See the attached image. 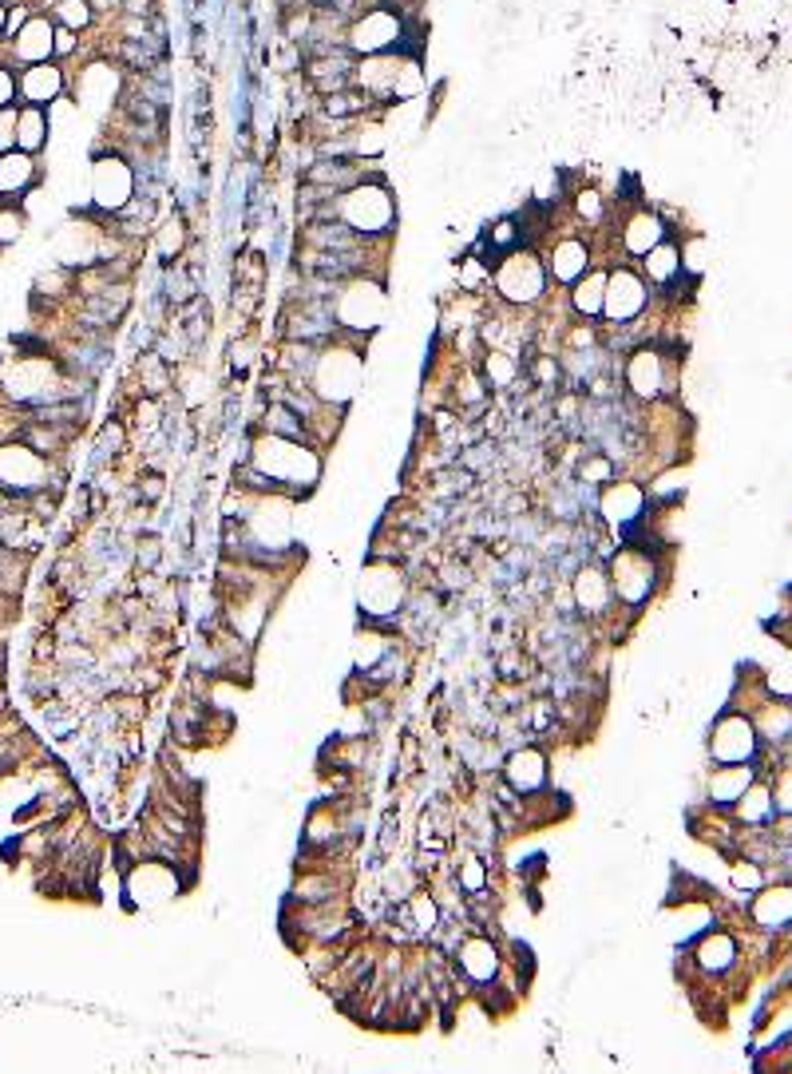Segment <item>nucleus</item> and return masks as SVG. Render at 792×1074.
Here are the masks:
<instances>
[{"label": "nucleus", "mask_w": 792, "mask_h": 1074, "mask_svg": "<svg viewBox=\"0 0 792 1074\" xmlns=\"http://www.w3.org/2000/svg\"><path fill=\"white\" fill-rule=\"evenodd\" d=\"M250 464L258 476L289 484V488H313L317 476H321V456L313 448H305L297 436H281V433H266L254 440Z\"/></svg>", "instance_id": "1"}, {"label": "nucleus", "mask_w": 792, "mask_h": 1074, "mask_svg": "<svg viewBox=\"0 0 792 1074\" xmlns=\"http://www.w3.org/2000/svg\"><path fill=\"white\" fill-rule=\"evenodd\" d=\"M365 381V357L349 346H329L310 357V389L329 404H345Z\"/></svg>", "instance_id": "2"}, {"label": "nucleus", "mask_w": 792, "mask_h": 1074, "mask_svg": "<svg viewBox=\"0 0 792 1074\" xmlns=\"http://www.w3.org/2000/svg\"><path fill=\"white\" fill-rule=\"evenodd\" d=\"M329 210L349 226L353 234H384L396 223V202L376 183H353L349 191L333 195Z\"/></svg>", "instance_id": "3"}, {"label": "nucleus", "mask_w": 792, "mask_h": 1074, "mask_svg": "<svg viewBox=\"0 0 792 1074\" xmlns=\"http://www.w3.org/2000/svg\"><path fill=\"white\" fill-rule=\"evenodd\" d=\"M353 80L365 87V95H376V100H408L412 92H420V68L412 60L381 52L357 68Z\"/></svg>", "instance_id": "4"}, {"label": "nucleus", "mask_w": 792, "mask_h": 1074, "mask_svg": "<svg viewBox=\"0 0 792 1074\" xmlns=\"http://www.w3.org/2000/svg\"><path fill=\"white\" fill-rule=\"evenodd\" d=\"M384 289L376 281H345L337 286V294H329V313L337 325L345 330H376L384 318Z\"/></svg>", "instance_id": "5"}, {"label": "nucleus", "mask_w": 792, "mask_h": 1074, "mask_svg": "<svg viewBox=\"0 0 792 1074\" xmlns=\"http://www.w3.org/2000/svg\"><path fill=\"white\" fill-rule=\"evenodd\" d=\"M404 37V20L392 12V8H373V12L357 16L353 28H349V52L357 56H381V52H392Z\"/></svg>", "instance_id": "6"}, {"label": "nucleus", "mask_w": 792, "mask_h": 1074, "mask_svg": "<svg viewBox=\"0 0 792 1074\" xmlns=\"http://www.w3.org/2000/svg\"><path fill=\"white\" fill-rule=\"evenodd\" d=\"M404 603V575L392 563H373L360 575V611L368 619H389Z\"/></svg>", "instance_id": "7"}, {"label": "nucleus", "mask_w": 792, "mask_h": 1074, "mask_svg": "<svg viewBox=\"0 0 792 1074\" xmlns=\"http://www.w3.org/2000/svg\"><path fill=\"white\" fill-rule=\"evenodd\" d=\"M709 750H713L717 761H725V765L749 761V757L756 753V726H753L749 718H741V714H725L717 726H713Z\"/></svg>", "instance_id": "8"}, {"label": "nucleus", "mask_w": 792, "mask_h": 1074, "mask_svg": "<svg viewBox=\"0 0 792 1074\" xmlns=\"http://www.w3.org/2000/svg\"><path fill=\"white\" fill-rule=\"evenodd\" d=\"M646 281H642L634 270H614L606 274V297H602V313L610 321L626 325L630 318H638L642 305H646Z\"/></svg>", "instance_id": "9"}, {"label": "nucleus", "mask_w": 792, "mask_h": 1074, "mask_svg": "<svg viewBox=\"0 0 792 1074\" xmlns=\"http://www.w3.org/2000/svg\"><path fill=\"white\" fill-rule=\"evenodd\" d=\"M496 286H499V294H504L507 302H535V297L543 294L539 258H531V254H512V258L499 266Z\"/></svg>", "instance_id": "10"}, {"label": "nucleus", "mask_w": 792, "mask_h": 1074, "mask_svg": "<svg viewBox=\"0 0 792 1074\" xmlns=\"http://www.w3.org/2000/svg\"><path fill=\"white\" fill-rule=\"evenodd\" d=\"M92 195L103 210H123L135 195V175L123 159H100L92 171Z\"/></svg>", "instance_id": "11"}, {"label": "nucleus", "mask_w": 792, "mask_h": 1074, "mask_svg": "<svg viewBox=\"0 0 792 1074\" xmlns=\"http://www.w3.org/2000/svg\"><path fill=\"white\" fill-rule=\"evenodd\" d=\"M650 583H654V563L642 551H618L610 567V587L618 591L626 603H642L650 595Z\"/></svg>", "instance_id": "12"}, {"label": "nucleus", "mask_w": 792, "mask_h": 1074, "mask_svg": "<svg viewBox=\"0 0 792 1074\" xmlns=\"http://www.w3.org/2000/svg\"><path fill=\"white\" fill-rule=\"evenodd\" d=\"M242 516L250 519V540L258 548H286L289 543V512L281 500H258Z\"/></svg>", "instance_id": "13"}, {"label": "nucleus", "mask_w": 792, "mask_h": 1074, "mask_svg": "<svg viewBox=\"0 0 792 1074\" xmlns=\"http://www.w3.org/2000/svg\"><path fill=\"white\" fill-rule=\"evenodd\" d=\"M0 480L16 492H32L44 484V464L32 448L24 444H8L0 448Z\"/></svg>", "instance_id": "14"}, {"label": "nucleus", "mask_w": 792, "mask_h": 1074, "mask_svg": "<svg viewBox=\"0 0 792 1074\" xmlns=\"http://www.w3.org/2000/svg\"><path fill=\"white\" fill-rule=\"evenodd\" d=\"M131 896H135L139 904H158L166 900V896L179 892V876H174L171 865H158V860H143V865L131 873L127 880Z\"/></svg>", "instance_id": "15"}, {"label": "nucleus", "mask_w": 792, "mask_h": 1074, "mask_svg": "<svg viewBox=\"0 0 792 1074\" xmlns=\"http://www.w3.org/2000/svg\"><path fill=\"white\" fill-rule=\"evenodd\" d=\"M642 512H646V492H642L634 480H614L610 488L602 492V516L610 519L614 527L634 524Z\"/></svg>", "instance_id": "16"}, {"label": "nucleus", "mask_w": 792, "mask_h": 1074, "mask_svg": "<svg viewBox=\"0 0 792 1074\" xmlns=\"http://www.w3.org/2000/svg\"><path fill=\"white\" fill-rule=\"evenodd\" d=\"M626 381H630V389L638 393V397H658L662 385H666L662 357H658L654 349H638V354L630 357V365H626Z\"/></svg>", "instance_id": "17"}, {"label": "nucleus", "mask_w": 792, "mask_h": 1074, "mask_svg": "<svg viewBox=\"0 0 792 1074\" xmlns=\"http://www.w3.org/2000/svg\"><path fill=\"white\" fill-rule=\"evenodd\" d=\"M504 773H507V781H512V789H519V793H535V789L547 781V761H543L539 750H515L512 757H507Z\"/></svg>", "instance_id": "18"}, {"label": "nucleus", "mask_w": 792, "mask_h": 1074, "mask_svg": "<svg viewBox=\"0 0 792 1074\" xmlns=\"http://www.w3.org/2000/svg\"><path fill=\"white\" fill-rule=\"evenodd\" d=\"M749 785H753V765H745V761L721 765V769L709 773V797L717 801V805H733Z\"/></svg>", "instance_id": "19"}, {"label": "nucleus", "mask_w": 792, "mask_h": 1074, "mask_svg": "<svg viewBox=\"0 0 792 1074\" xmlns=\"http://www.w3.org/2000/svg\"><path fill=\"white\" fill-rule=\"evenodd\" d=\"M586 266H591V250H586V242L578 239H562L554 242L551 250V274L559 281H578L586 274Z\"/></svg>", "instance_id": "20"}, {"label": "nucleus", "mask_w": 792, "mask_h": 1074, "mask_svg": "<svg viewBox=\"0 0 792 1074\" xmlns=\"http://www.w3.org/2000/svg\"><path fill=\"white\" fill-rule=\"evenodd\" d=\"M52 48H56V32H52L48 20H28L24 32L16 37V56L28 60V64H48Z\"/></svg>", "instance_id": "21"}, {"label": "nucleus", "mask_w": 792, "mask_h": 1074, "mask_svg": "<svg viewBox=\"0 0 792 1074\" xmlns=\"http://www.w3.org/2000/svg\"><path fill=\"white\" fill-rule=\"evenodd\" d=\"M662 234H666V226H662V218L658 215H634L630 223H626V231H622V242H626V250L630 254H638V258H646L650 250H654L658 242H662Z\"/></svg>", "instance_id": "22"}, {"label": "nucleus", "mask_w": 792, "mask_h": 1074, "mask_svg": "<svg viewBox=\"0 0 792 1074\" xmlns=\"http://www.w3.org/2000/svg\"><path fill=\"white\" fill-rule=\"evenodd\" d=\"M753 920L764 928H780L792 920V888H764L753 900Z\"/></svg>", "instance_id": "23"}, {"label": "nucleus", "mask_w": 792, "mask_h": 1074, "mask_svg": "<svg viewBox=\"0 0 792 1074\" xmlns=\"http://www.w3.org/2000/svg\"><path fill=\"white\" fill-rule=\"evenodd\" d=\"M575 603L583 606L586 614H598L606 603H610V579H606L598 567H583L578 579H575Z\"/></svg>", "instance_id": "24"}, {"label": "nucleus", "mask_w": 792, "mask_h": 1074, "mask_svg": "<svg viewBox=\"0 0 792 1074\" xmlns=\"http://www.w3.org/2000/svg\"><path fill=\"white\" fill-rule=\"evenodd\" d=\"M60 87H64V76H60V68H48V64H36V68H28V72L20 76V95L32 100V103L56 100Z\"/></svg>", "instance_id": "25"}, {"label": "nucleus", "mask_w": 792, "mask_h": 1074, "mask_svg": "<svg viewBox=\"0 0 792 1074\" xmlns=\"http://www.w3.org/2000/svg\"><path fill=\"white\" fill-rule=\"evenodd\" d=\"M460 967L468 972V980L488 983L491 975H496V967H499V956H496V948H491L488 940H468V944L460 948Z\"/></svg>", "instance_id": "26"}, {"label": "nucleus", "mask_w": 792, "mask_h": 1074, "mask_svg": "<svg viewBox=\"0 0 792 1074\" xmlns=\"http://www.w3.org/2000/svg\"><path fill=\"white\" fill-rule=\"evenodd\" d=\"M733 956H737V944L725 932H713V936H706L698 944V964L709 967V972H725V967L733 964Z\"/></svg>", "instance_id": "27"}, {"label": "nucleus", "mask_w": 792, "mask_h": 1074, "mask_svg": "<svg viewBox=\"0 0 792 1074\" xmlns=\"http://www.w3.org/2000/svg\"><path fill=\"white\" fill-rule=\"evenodd\" d=\"M772 809H777V805H772V789H764V785H749L741 797H737V817H741L745 825L769 821Z\"/></svg>", "instance_id": "28"}, {"label": "nucleus", "mask_w": 792, "mask_h": 1074, "mask_svg": "<svg viewBox=\"0 0 792 1074\" xmlns=\"http://www.w3.org/2000/svg\"><path fill=\"white\" fill-rule=\"evenodd\" d=\"M642 262H646V278L650 281H670L677 270H682V250L670 246V242H658Z\"/></svg>", "instance_id": "29"}, {"label": "nucleus", "mask_w": 792, "mask_h": 1074, "mask_svg": "<svg viewBox=\"0 0 792 1074\" xmlns=\"http://www.w3.org/2000/svg\"><path fill=\"white\" fill-rule=\"evenodd\" d=\"M602 297H606V274H591V270H586V278L575 286L570 302H575V310L583 313V318H591V313H602Z\"/></svg>", "instance_id": "30"}, {"label": "nucleus", "mask_w": 792, "mask_h": 1074, "mask_svg": "<svg viewBox=\"0 0 792 1074\" xmlns=\"http://www.w3.org/2000/svg\"><path fill=\"white\" fill-rule=\"evenodd\" d=\"M44 139H48V119H44L40 103H32L28 111H20V123H16V143H20L24 151H36V147H44Z\"/></svg>", "instance_id": "31"}, {"label": "nucleus", "mask_w": 792, "mask_h": 1074, "mask_svg": "<svg viewBox=\"0 0 792 1074\" xmlns=\"http://www.w3.org/2000/svg\"><path fill=\"white\" fill-rule=\"evenodd\" d=\"M32 175H36V167H32L28 155H4L0 159V191L16 195V191H24L32 183Z\"/></svg>", "instance_id": "32"}, {"label": "nucleus", "mask_w": 792, "mask_h": 1074, "mask_svg": "<svg viewBox=\"0 0 792 1074\" xmlns=\"http://www.w3.org/2000/svg\"><path fill=\"white\" fill-rule=\"evenodd\" d=\"M368 108V95H357V92H329L325 95V116H360V111Z\"/></svg>", "instance_id": "33"}, {"label": "nucleus", "mask_w": 792, "mask_h": 1074, "mask_svg": "<svg viewBox=\"0 0 792 1074\" xmlns=\"http://www.w3.org/2000/svg\"><path fill=\"white\" fill-rule=\"evenodd\" d=\"M384 650H389V639L384 635H360L357 639V666L360 671H373L376 658H381Z\"/></svg>", "instance_id": "34"}, {"label": "nucleus", "mask_w": 792, "mask_h": 1074, "mask_svg": "<svg viewBox=\"0 0 792 1074\" xmlns=\"http://www.w3.org/2000/svg\"><path fill=\"white\" fill-rule=\"evenodd\" d=\"M266 425H270V433H281V436H302V417H294L289 409H281V404H274V409L266 412Z\"/></svg>", "instance_id": "35"}, {"label": "nucleus", "mask_w": 792, "mask_h": 1074, "mask_svg": "<svg viewBox=\"0 0 792 1074\" xmlns=\"http://www.w3.org/2000/svg\"><path fill=\"white\" fill-rule=\"evenodd\" d=\"M769 690L780 694V698H792V650L769 671Z\"/></svg>", "instance_id": "36"}, {"label": "nucleus", "mask_w": 792, "mask_h": 1074, "mask_svg": "<svg viewBox=\"0 0 792 1074\" xmlns=\"http://www.w3.org/2000/svg\"><path fill=\"white\" fill-rule=\"evenodd\" d=\"M56 12H60V20H64L68 28H84V24L92 20V8H87V0H60Z\"/></svg>", "instance_id": "37"}, {"label": "nucleus", "mask_w": 792, "mask_h": 1074, "mask_svg": "<svg viewBox=\"0 0 792 1074\" xmlns=\"http://www.w3.org/2000/svg\"><path fill=\"white\" fill-rule=\"evenodd\" d=\"M488 377H491V385H499V389H504V385H512L515 365H512V361H507L504 354H491V357H488Z\"/></svg>", "instance_id": "38"}, {"label": "nucleus", "mask_w": 792, "mask_h": 1074, "mask_svg": "<svg viewBox=\"0 0 792 1074\" xmlns=\"http://www.w3.org/2000/svg\"><path fill=\"white\" fill-rule=\"evenodd\" d=\"M412 915H416V928L420 932H432L436 928V904H432V896H416V900H412Z\"/></svg>", "instance_id": "39"}, {"label": "nucleus", "mask_w": 792, "mask_h": 1074, "mask_svg": "<svg viewBox=\"0 0 792 1074\" xmlns=\"http://www.w3.org/2000/svg\"><path fill=\"white\" fill-rule=\"evenodd\" d=\"M772 805H777L780 813H792V769L780 773L777 785H772Z\"/></svg>", "instance_id": "40"}, {"label": "nucleus", "mask_w": 792, "mask_h": 1074, "mask_svg": "<svg viewBox=\"0 0 792 1074\" xmlns=\"http://www.w3.org/2000/svg\"><path fill=\"white\" fill-rule=\"evenodd\" d=\"M16 123H20L16 111L0 108V147H16Z\"/></svg>", "instance_id": "41"}, {"label": "nucleus", "mask_w": 792, "mask_h": 1074, "mask_svg": "<svg viewBox=\"0 0 792 1074\" xmlns=\"http://www.w3.org/2000/svg\"><path fill=\"white\" fill-rule=\"evenodd\" d=\"M733 884L737 888H761V868L756 865H733Z\"/></svg>", "instance_id": "42"}, {"label": "nucleus", "mask_w": 792, "mask_h": 1074, "mask_svg": "<svg viewBox=\"0 0 792 1074\" xmlns=\"http://www.w3.org/2000/svg\"><path fill=\"white\" fill-rule=\"evenodd\" d=\"M20 226H24V218L12 215V210H4V215H0V242H16Z\"/></svg>", "instance_id": "43"}, {"label": "nucleus", "mask_w": 792, "mask_h": 1074, "mask_svg": "<svg viewBox=\"0 0 792 1074\" xmlns=\"http://www.w3.org/2000/svg\"><path fill=\"white\" fill-rule=\"evenodd\" d=\"M460 880H464V888H468V892H480V888H483L480 860H468V865H464V873H460Z\"/></svg>", "instance_id": "44"}, {"label": "nucleus", "mask_w": 792, "mask_h": 1074, "mask_svg": "<svg viewBox=\"0 0 792 1074\" xmlns=\"http://www.w3.org/2000/svg\"><path fill=\"white\" fill-rule=\"evenodd\" d=\"M16 95V80H12V72L8 68H0V108H8V100Z\"/></svg>", "instance_id": "45"}, {"label": "nucleus", "mask_w": 792, "mask_h": 1074, "mask_svg": "<svg viewBox=\"0 0 792 1074\" xmlns=\"http://www.w3.org/2000/svg\"><path fill=\"white\" fill-rule=\"evenodd\" d=\"M583 476H586V480H606V476H610V460H591V464H583Z\"/></svg>", "instance_id": "46"}, {"label": "nucleus", "mask_w": 792, "mask_h": 1074, "mask_svg": "<svg viewBox=\"0 0 792 1074\" xmlns=\"http://www.w3.org/2000/svg\"><path fill=\"white\" fill-rule=\"evenodd\" d=\"M578 210H583L586 218H598V195L594 191H583V195H578Z\"/></svg>", "instance_id": "47"}, {"label": "nucleus", "mask_w": 792, "mask_h": 1074, "mask_svg": "<svg viewBox=\"0 0 792 1074\" xmlns=\"http://www.w3.org/2000/svg\"><path fill=\"white\" fill-rule=\"evenodd\" d=\"M515 239V223H499V231L491 234V246H507Z\"/></svg>", "instance_id": "48"}, {"label": "nucleus", "mask_w": 792, "mask_h": 1074, "mask_svg": "<svg viewBox=\"0 0 792 1074\" xmlns=\"http://www.w3.org/2000/svg\"><path fill=\"white\" fill-rule=\"evenodd\" d=\"M127 12L131 16H147V12H151V0H127Z\"/></svg>", "instance_id": "49"}, {"label": "nucleus", "mask_w": 792, "mask_h": 1074, "mask_svg": "<svg viewBox=\"0 0 792 1074\" xmlns=\"http://www.w3.org/2000/svg\"><path fill=\"white\" fill-rule=\"evenodd\" d=\"M56 37H60V40H56V52H72V48H76L72 32H56Z\"/></svg>", "instance_id": "50"}, {"label": "nucleus", "mask_w": 792, "mask_h": 1074, "mask_svg": "<svg viewBox=\"0 0 792 1074\" xmlns=\"http://www.w3.org/2000/svg\"><path fill=\"white\" fill-rule=\"evenodd\" d=\"M0 28H4V8H0Z\"/></svg>", "instance_id": "51"}, {"label": "nucleus", "mask_w": 792, "mask_h": 1074, "mask_svg": "<svg viewBox=\"0 0 792 1074\" xmlns=\"http://www.w3.org/2000/svg\"><path fill=\"white\" fill-rule=\"evenodd\" d=\"M788 575H792V563H788Z\"/></svg>", "instance_id": "52"}]
</instances>
